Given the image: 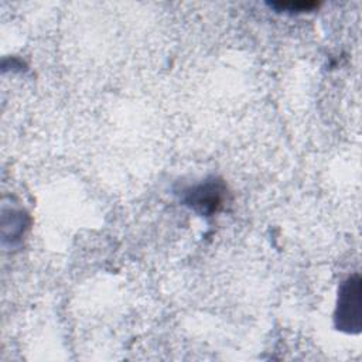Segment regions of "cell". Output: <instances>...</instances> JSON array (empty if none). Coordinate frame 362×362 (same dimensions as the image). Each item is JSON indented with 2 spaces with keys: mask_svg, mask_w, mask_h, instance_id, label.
I'll return each mask as SVG.
<instances>
[{
  "mask_svg": "<svg viewBox=\"0 0 362 362\" xmlns=\"http://www.w3.org/2000/svg\"><path fill=\"white\" fill-rule=\"evenodd\" d=\"M273 7L279 10H290V11H308L318 6V3H305V1H297V3H273Z\"/></svg>",
  "mask_w": 362,
  "mask_h": 362,
  "instance_id": "3957f363",
  "label": "cell"
},
{
  "mask_svg": "<svg viewBox=\"0 0 362 362\" xmlns=\"http://www.w3.org/2000/svg\"><path fill=\"white\" fill-rule=\"evenodd\" d=\"M226 188L221 180H206L182 192V201L201 215H212L221 209Z\"/></svg>",
  "mask_w": 362,
  "mask_h": 362,
  "instance_id": "7a4b0ae2",
  "label": "cell"
},
{
  "mask_svg": "<svg viewBox=\"0 0 362 362\" xmlns=\"http://www.w3.org/2000/svg\"><path fill=\"white\" fill-rule=\"evenodd\" d=\"M335 327L348 334H359L362 328V280L352 274L339 287L334 314Z\"/></svg>",
  "mask_w": 362,
  "mask_h": 362,
  "instance_id": "6da1fadb",
  "label": "cell"
}]
</instances>
